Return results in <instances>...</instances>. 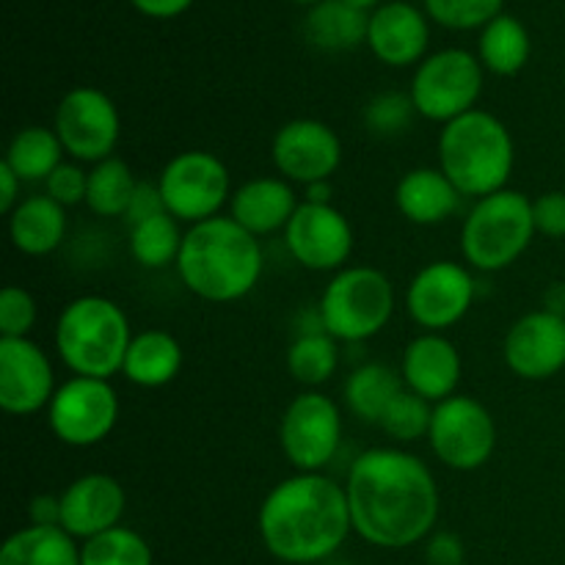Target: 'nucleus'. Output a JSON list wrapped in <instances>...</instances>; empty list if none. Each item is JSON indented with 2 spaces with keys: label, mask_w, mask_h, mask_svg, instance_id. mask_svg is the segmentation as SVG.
Returning a JSON list of instances; mask_svg holds the SVG:
<instances>
[{
  "label": "nucleus",
  "mask_w": 565,
  "mask_h": 565,
  "mask_svg": "<svg viewBox=\"0 0 565 565\" xmlns=\"http://www.w3.org/2000/svg\"><path fill=\"white\" fill-rule=\"evenodd\" d=\"M64 154L53 127L28 125L11 136L3 163L22 182H47V177L64 163Z\"/></svg>",
  "instance_id": "30"
},
{
  "label": "nucleus",
  "mask_w": 565,
  "mask_h": 565,
  "mask_svg": "<svg viewBox=\"0 0 565 565\" xmlns=\"http://www.w3.org/2000/svg\"><path fill=\"white\" fill-rule=\"evenodd\" d=\"M425 14L450 31H483L502 14L505 0H423Z\"/></svg>",
  "instance_id": "37"
},
{
  "label": "nucleus",
  "mask_w": 565,
  "mask_h": 565,
  "mask_svg": "<svg viewBox=\"0 0 565 565\" xmlns=\"http://www.w3.org/2000/svg\"><path fill=\"white\" fill-rule=\"evenodd\" d=\"M53 342L72 375L110 381L121 373L132 329L116 301L105 296H81L61 309Z\"/></svg>",
  "instance_id": "5"
},
{
  "label": "nucleus",
  "mask_w": 565,
  "mask_h": 565,
  "mask_svg": "<svg viewBox=\"0 0 565 565\" xmlns=\"http://www.w3.org/2000/svg\"><path fill=\"white\" fill-rule=\"evenodd\" d=\"M535 232L552 241L565 237V191H546L533 199Z\"/></svg>",
  "instance_id": "40"
},
{
  "label": "nucleus",
  "mask_w": 565,
  "mask_h": 565,
  "mask_svg": "<svg viewBox=\"0 0 565 565\" xmlns=\"http://www.w3.org/2000/svg\"><path fill=\"white\" fill-rule=\"evenodd\" d=\"M439 169L463 193L483 199L505 191L516 163L513 136L500 116L483 108L458 116L439 132Z\"/></svg>",
  "instance_id": "4"
},
{
  "label": "nucleus",
  "mask_w": 565,
  "mask_h": 565,
  "mask_svg": "<svg viewBox=\"0 0 565 565\" xmlns=\"http://www.w3.org/2000/svg\"><path fill=\"white\" fill-rule=\"evenodd\" d=\"M130 254L141 268L147 270H163L169 265H177V257L182 252V232L180 221L171 213L152 215V218L141 221V224L130 226Z\"/></svg>",
  "instance_id": "32"
},
{
  "label": "nucleus",
  "mask_w": 565,
  "mask_h": 565,
  "mask_svg": "<svg viewBox=\"0 0 565 565\" xmlns=\"http://www.w3.org/2000/svg\"><path fill=\"white\" fill-rule=\"evenodd\" d=\"M353 533L379 550H408L436 530L439 483L428 463L401 447H370L345 483Z\"/></svg>",
  "instance_id": "1"
},
{
  "label": "nucleus",
  "mask_w": 565,
  "mask_h": 565,
  "mask_svg": "<svg viewBox=\"0 0 565 565\" xmlns=\"http://www.w3.org/2000/svg\"><path fill=\"white\" fill-rule=\"evenodd\" d=\"M53 130L72 160L94 166L114 158L121 138V116L103 88L75 86L61 97Z\"/></svg>",
  "instance_id": "12"
},
{
  "label": "nucleus",
  "mask_w": 565,
  "mask_h": 565,
  "mask_svg": "<svg viewBox=\"0 0 565 565\" xmlns=\"http://www.w3.org/2000/svg\"><path fill=\"white\" fill-rule=\"evenodd\" d=\"M395 315L390 276L370 265H348L331 276L318 301V318L337 342L359 345L386 329Z\"/></svg>",
  "instance_id": "7"
},
{
  "label": "nucleus",
  "mask_w": 565,
  "mask_h": 565,
  "mask_svg": "<svg viewBox=\"0 0 565 565\" xmlns=\"http://www.w3.org/2000/svg\"><path fill=\"white\" fill-rule=\"evenodd\" d=\"M263 546L281 563L334 557L353 533L345 486L323 472H296L265 494L257 513Z\"/></svg>",
  "instance_id": "2"
},
{
  "label": "nucleus",
  "mask_w": 565,
  "mask_h": 565,
  "mask_svg": "<svg viewBox=\"0 0 565 565\" xmlns=\"http://www.w3.org/2000/svg\"><path fill=\"white\" fill-rule=\"evenodd\" d=\"M403 379L384 362L359 364L342 386L348 412L367 425H379L390 403L401 395Z\"/></svg>",
  "instance_id": "27"
},
{
  "label": "nucleus",
  "mask_w": 565,
  "mask_h": 565,
  "mask_svg": "<svg viewBox=\"0 0 565 565\" xmlns=\"http://www.w3.org/2000/svg\"><path fill=\"white\" fill-rule=\"evenodd\" d=\"M263 270V243L230 215H215L185 230L177 274L185 290L202 301H241L254 292Z\"/></svg>",
  "instance_id": "3"
},
{
  "label": "nucleus",
  "mask_w": 565,
  "mask_h": 565,
  "mask_svg": "<svg viewBox=\"0 0 565 565\" xmlns=\"http://www.w3.org/2000/svg\"><path fill=\"white\" fill-rule=\"evenodd\" d=\"M367 11L353 9L345 0H323L307 11L303 33L309 44L323 53H348L359 44H367Z\"/></svg>",
  "instance_id": "26"
},
{
  "label": "nucleus",
  "mask_w": 565,
  "mask_h": 565,
  "mask_svg": "<svg viewBox=\"0 0 565 565\" xmlns=\"http://www.w3.org/2000/svg\"><path fill=\"white\" fill-rule=\"evenodd\" d=\"M158 188L166 213L188 226L224 215L221 210L232 199L230 169L207 149H185L174 154L158 174Z\"/></svg>",
  "instance_id": "9"
},
{
  "label": "nucleus",
  "mask_w": 565,
  "mask_h": 565,
  "mask_svg": "<svg viewBox=\"0 0 565 565\" xmlns=\"http://www.w3.org/2000/svg\"><path fill=\"white\" fill-rule=\"evenodd\" d=\"M401 379L406 390L436 406V403L458 395L463 379L461 351L445 334L423 331L403 351Z\"/></svg>",
  "instance_id": "20"
},
{
  "label": "nucleus",
  "mask_w": 565,
  "mask_h": 565,
  "mask_svg": "<svg viewBox=\"0 0 565 565\" xmlns=\"http://www.w3.org/2000/svg\"><path fill=\"white\" fill-rule=\"evenodd\" d=\"M20 188H22L20 177H17L9 166L0 163V210H3L6 215L14 213L17 204L22 202Z\"/></svg>",
  "instance_id": "45"
},
{
  "label": "nucleus",
  "mask_w": 565,
  "mask_h": 565,
  "mask_svg": "<svg viewBox=\"0 0 565 565\" xmlns=\"http://www.w3.org/2000/svg\"><path fill=\"white\" fill-rule=\"evenodd\" d=\"M36 315V301L25 287H3L0 292V337H11V340L31 337Z\"/></svg>",
  "instance_id": "38"
},
{
  "label": "nucleus",
  "mask_w": 565,
  "mask_h": 565,
  "mask_svg": "<svg viewBox=\"0 0 565 565\" xmlns=\"http://www.w3.org/2000/svg\"><path fill=\"white\" fill-rule=\"evenodd\" d=\"M414 99L408 92H381L364 108V127H367L370 136L379 138H397L403 132H408V127L414 125Z\"/></svg>",
  "instance_id": "36"
},
{
  "label": "nucleus",
  "mask_w": 565,
  "mask_h": 565,
  "mask_svg": "<svg viewBox=\"0 0 565 565\" xmlns=\"http://www.w3.org/2000/svg\"><path fill=\"white\" fill-rule=\"evenodd\" d=\"M182 370V345L171 331L143 329L132 334L121 375L141 390L169 386Z\"/></svg>",
  "instance_id": "25"
},
{
  "label": "nucleus",
  "mask_w": 565,
  "mask_h": 565,
  "mask_svg": "<svg viewBox=\"0 0 565 565\" xmlns=\"http://www.w3.org/2000/svg\"><path fill=\"white\" fill-rule=\"evenodd\" d=\"M486 70L469 50L447 47L417 64L408 94L423 119L450 125L458 116L478 108Z\"/></svg>",
  "instance_id": "8"
},
{
  "label": "nucleus",
  "mask_w": 565,
  "mask_h": 565,
  "mask_svg": "<svg viewBox=\"0 0 565 565\" xmlns=\"http://www.w3.org/2000/svg\"><path fill=\"white\" fill-rule=\"evenodd\" d=\"M28 516L36 527H61V497L36 494L28 508Z\"/></svg>",
  "instance_id": "43"
},
{
  "label": "nucleus",
  "mask_w": 565,
  "mask_h": 565,
  "mask_svg": "<svg viewBox=\"0 0 565 565\" xmlns=\"http://www.w3.org/2000/svg\"><path fill=\"white\" fill-rule=\"evenodd\" d=\"M285 243L301 268L315 274H337L348 268L356 246V232L348 215L334 204L301 202L287 224Z\"/></svg>",
  "instance_id": "15"
},
{
  "label": "nucleus",
  "mask_w": 565,
  "mask_h": 565,
  "mask_svg": "<svg viewBox=\"0 0 565 565\" xmlns=\"http://www.w3.org/2000/svg\"><path fill=\"white\" fill-rule=\"evenodd\" d=\"M61 527L77 541L119 527L127 508L125 486L105 472H88L61 491Z\"/></svg>",
  "instance_id": "19"
},
{
  "label": "nucleus",
  "mask_w": 565,
  "mask_h": 565,
  "mask_svg": "<svg viewBox=\"0 0 565 565\" xmlns=\"http://www.w3.org/2000/svg\"><path fill=\"white\" fill-rule=\"evenodd\" d=\"M66 207L47 196H25L9 215V241L25 257H47L58 252L61 243L66 241Z\"/></svg>",
  "instance_id": "24"
},
{
  "label": "nucleus",
  "mask_w": 565,
  "mask_h": 565,
  "mask_svg": "<svg viewBox=\"0 0 565 565\" xmlns=\"http://www.w3.org/2000/svg\"><path fill=\"white\" fill-rule=\"evenodd\" d=\"M535 235L530 196L505 188L472 204L461 226V254L469 268L500 274L527 252Z\"/></svg>",
  "instance_id": "6"
},
{
  "label": "nucleus",
  "mask_w": 565,
  "mask_h": 565,
  "mask_svg": "<svg viewBox=\"0 0 565 565\" xmlns=\"http://www.w3.org/2000/svg\"><path fill=\"white\" fill-rule=\"evenodd\" d=\"M340 367V342L323 329H307L287 351V370L298 384L318 390Z\"/></svg>",
  "instance_id": "33"
},
{
  "label": "nucleus",
  "mask_w": 565,
  "mask_h": 565,
  "mask_svg": "<svg viewBox=\"0 0 565 565\" xmlns=\"http://www.w3.org/2000/svg\"><path fill=\"white\" fill-rule=\"evenodd\" d=\"M428 445L452 472H475L494 456L497 423L480 401L469 395H452L434 406Z\"/></svg>",
  "instance_id": "10"
},
{
  "label": "nucleus",
  "mask_w": 565,
  "mask_h": 565,
  "mask_svg": "<svg viewBox=\"0 0 565 565\" xmlns=\"http://www.w3.org/2000/svg\"><path fill=\"white\" fill-rule=\"evenodd\" d=\"M345 3L353 6V9L367 11V14H373V11L379 9V6H384V0H345Z\"/></svg>",
  "instance_id": "48"
},
{
  "label": "nucleus",
  "mask_w": 565,
  "mask_h": 565,
  "mask_svg": "<svg viewBox=\"0 0 565 565\" xmlns=\"http://www.w3.org/2000/svg\"><path fill=\"white\" fill-rule=\"evenodd\" d=\"M279 445L296 472H323L342 445L340 406L318 390L296 395L281 414Z\"/></svg>",
  "instance_id": "13"
},
{
  "label": "nucleus",
  "mask_w": 565,
  "mask_h": 565,
  "mask_svg": "<svg viewBox=\"0 0 565 565\" xmlns=\"http://www.w3.org/2000/svg\"><path fill=\"white\" fill-rule=\"evenodd\" d=\"M55 373L42 345L22 337H0V408L11 417L47 412L55 395Z\"/></svg>",
  "instance_id": "17"
},
{
  "label": "nucleus",
  "mask_w": 565,
  "mask_h": 565,
  "mask_svg": "<svg viewBox=\"0 0 565 565\" xmlns=\"http://www.w3.org/2000/svg\"><path fill=\"white\" fill-rule=\"evenodd\" d=\"M303 196H307L303 202H309V204H334L331 202V196H334V185H331V180L312 182V185H307Z\"/></svg>",
  "instance_id": "46"
},
{
  "label": "nucleus",
  "mask_w": 565,
  "mask_h": 565,
  "mask_svg": "<svg viewBox=\"0 0 565 565\" xmlns=\"http://www.w3.org/2000/svg\"><path fill=\"white\" fill-rule=\"evenodd\" d=\"M44 193L61 207H75V204H86L88 193V171L77 160H64L53 174L44 182Z\"/></svg>",
  "instance_id": "39"
},
{
  "label": "nucleus",
  "mask_w": 565,
  "mask_h": 565,
  "mask_svg": "<svg viewBox=\"0 0 565 565\" xmlns=\"http://www.w3.org/2000/svg\"><path fill=\"white\" fill-rule=\"evenodd\" d=\"M478 298L472 270L452 259H436L419 268L406 287V312L423 331L445 334L461 323Z\"/></svg>",
  "instance_id": "14"
},
{
  "label": "nucleus",
  "mask_w": 565,
  "mask_h": 565,
  "mask_svg": "<svg viewBox=\"0 0 565 565\" xmlns=\"http://www.w3.org/2000/svg\"><path fill=\"white\" fill-rule=\"evenodd\" d=\"M270 158L279 177L307 188L334 177L342 163V141L326 121L292 119L276 130Z\"/></svg>",
  "instance_id": "16"
},
{
  "label": "nucleus",
  "mask_w": 565,
  "mask_h": 565,
  "mask_svg": "<svg viewBox=\"0 0 565 565\" xmlns=\"http://www.w3.org/2000/svg\"><path fill=\"white\" fill-rule=\"evenodd\" d=\"M430 28L425 11L408 0H392L379 6L370 14L367 47L381 64L386 66H414L428 58Z\"/></svg>",
  "instance_id": "21"
},
{
  "label": "nucleus",
  "mask_w": 565,
  "mask_h": 565,
  "mask_svg": "<svg viewBox=\"0 0 565 565\" xmlns=\"http://www.w3.org/2000/svg\"><path fill=\"white\" fill-rule=\"evenodd\" d=\"M0 565H81V546L64 527H28L6 539Z\"/></svg>",
  "instance_id": "28"
},
{
  "label": "nucleus",
  "mask_w": 565,
  "mask_h": 565,
  "mask_svg": "<svg viewBox=\"0 0 565 565\" xmlns=\"http://www.w3.org/2000/svg\"><path fill=\"white\" fill-rule=\"evenodd\" d=\"M530 53H533V42H530V31L519 17L505 14L502 11L497 20L480 31L478 39V58L486 72L500 77H513L527 66Z\"/></svg>",
  "instance_id": "29"
},
{
  "label": "nucleus",
  "mask_w": 565,
  "mask_h": 565,
  "mask_svg": "<svg viewBox=\"0 0 565 565\" xmlns=\"http://www.w3.org/2000/svg\"><path fill=\"white\" fill-rule=\"evenodd\" d=\"M428 544H425V561L428 565H467V550H463V541L458 539L450 530H434L428 535Z\"/></svg>",
  "instance_id": "41"
},
{
  "label": "nucleus",
  "mask_w": 565,
  "mask_h": 565,
  "mask_svg": "<svg viewBox=\"0 0 565 565\" xmlns=\"http://www.w3.org/2000/svg\"><path fill=\"white\" fill-rule=\"evenodd\" d=\"M508 370L524 381H550L565 370V318L535 309L508 329L502 342Z\"/></svg>",
  "instance_id": "18"
},
{
  "label": "nucleus",
  "mask_w": 565,
  "mask_h": 565,
  "mask_svg": "<svg viewBox=\"0 0 565 565\" xmlns=\"http://www.w3.org/2000/svg\"><path fill=\"white\" fill-rule=\"evenodd\" d=\"M160 213H166V204H163V196H160L158 182H138L136 193H132L130 199V207H127L125 213L127 226H136L141 224V221L152 218V215H160Z\"/></svg>",
  "instance_id": "42"
},
{
  "label": "nucleus",
  "mask_w": 565,
  "mask_h": 565,
  "mask_svg": "<svg viewBox=\"0 0 565 565\" xmlns=\"http://www.w3.org/2000/svg\"><path fill=\"white\" fill-rule=\"evenodd\" d=\"M298 204L301 202L285 177H254L232 191L230 218L254 237H265L287 230Z\"/></svg>",
  "instance_id": "22"
},
{
  "label": "nucleus",
  "mask_w": 565,
  "mask_h": 565,
  "mask_svg": "<svg viewBox=\"0 0 565 565\" xmlns=\"http://www.w3.org/2000/svg\"><path fill=\"white\" fill-rule=\"evenodd\" d=\"M544 309H550V312H555V315H563V318H565V285L550 287V292H546Z\"/></svg>",
  "instance_id": "47"
},
{
  "label": "nucleus",
  "mask_w": 565,
  "mask_h": 565,
  "mask_svg": "<svg viewBox=\"0 0 565 565\" xmlns=\"http://www.w3.org/2000/svg\"><path fill=\"white\" fill-rule=\"evenodd\" d=\"M430 417H434V403L423 401V397L403 386L401 395L390 403V408L381 417L379 428L390 439H395L397 445H412V441H419L423 436L428 439Z\"/></svg>",
  "instance_id": "35"
},
{
  "label": "nucleus",
  "mask_w": 565,
  "mask_h": 565,
  "mask_svg": "<svg viewBox=\"0 0 565 565\" xmlns=\"http://www.w3.org/2000/svg\"><path fill=\"white\" fill-rule=\"evenodd\" d=\"M81 565H154V555L141 533L119 524L97 539L83 541Z\"/></svg>",
  "instance_id": "34"
},
{
  "label": "nucleus",
  "mask_w": 565,
  "mask_h": 565,
  "mask_svg": "<svg viewBox=\"0 0 565 565\" xmlns=\"http://www.w3.org/2000/svg\"><path fill=\"white\" fill-rule=\"evenodd\" d=\"M132 9L152 20H174V17L185 14L193 6V0H130Z\"/></svg>",
  "instance_id": "44"
},
{
  "label": "nucleus",
  "mask_w": 565,
  "mask_h": 565,
  "mask_svg": "<svg viewBox=\"0 0 565 565\" xmlns=\"http://www.w3.org/2000/svg\"><path fill=\"white\" fill-rule=\"evenodd\" d=\"M119 412V395L110 381L72 375L50 401L47 425L61 445L86 450L114 434Z\"/></svg>",
  "instance_id": "11"
},
{
  "label": "nucleus",
  "mask_w": 565,
  "mask_h": 565,
  "mask_svg": "<svg viewBox=\"0 0 565 565\" xmlns=\"http://www.w3.org/2000/svg\"><path fill=\"white\" fill-rule=\"evenodd\" d=\"M463 193L441 169H412L395 188V204L406 221L417 226H436L458 213Z\"/></svg>",
  "instance_id": "23"
},
{
  "label": "nucleus",
  "mask_w": 565,
  "mask_h": 565,
  "mask_svg": "<svg viewBox=\"0 0 565 565\" xmlns=\"http://www.w3.org/2000/svg\"><path fill=\"white\" fill-rule=\"evenodd\" d=\"M138 180L121 158H108L88 169L86 207L99 218H125Z\"/></svg>",
  "instance_id": "31"
},
{
  "label": "nucleus",
  "mask_w": 565,
  "mask_h": 565,
  "mask_svg": "<svg viewBox=\"0 0 565 565\" xmlns=\"http://www.w3.org/2000/svg\"><path fill=\"white\" fill-rule=\"evenodd\" d=\"M290 3H301V6H309V9H312V6L323 3V0H290Z\"/></svg>",
  "instance_id": "49"
}]
</instances>
